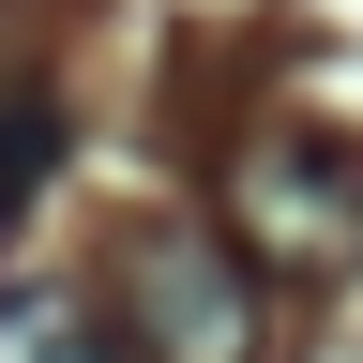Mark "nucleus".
Listing matches in <instances>:
<instances>
[{
	"label": "nucleus",
	"instance_id": "3",
	"mask_svg": "<svg viewBox=\"0 0 363 363\" xmlns=\"http://www.w3.org/2000/svg\"><path fill=\"white\" fill-rule=\"evenodd\" d=\"M0 363H121V333L76 288H0Z\"/></svg>",
	"mask_w": 363,
	"mask_h": 363
},
{
	"label": "nucleus",
	"instance_id": "4",
	"mask_svg": "<svg viewBox=\"0 0 363 363\" xmlns=\"http://www.w3.org/2000/svg\"><path fill=\"white\" fill-rule=\"evenodd\" d=\"M45 167H61V106H45V91H0V212H16Z\"/></svg>",
	"mask_w": 363,
	"mask_h": 363
},
{
	"label": "nucleus",
	"instance_id": "2",
	"mask_svg": "<svg viewBox=\"0 0 363 363\" xmlns=\"http://www.w3.org/2000/svg\"><path fill=\"white\" fill-rule=\"evenodd\" d=\"M106 318H121V363H257L272 348L257 272L227 257V227H197V212H136L121 227Z\"/></svg>",
	"mask_w": 363,
	"mask_h": 363
},
{
	"label": "nucleus",
	"instance_id": "1",
	"mask_svg": "<svg viewBox=\"0 0 363 363\" xmlns=\"http://www.w3.org/2000/svg\"><path fill=\"white\" fill-rule=\"evenodd\" d=\"M227 257L272 288H348L363 272V136L333 121H257L227 167Z\"/></svg>",
	"mask_w": 363,
	"mask_h": 363
}]
</instances>
